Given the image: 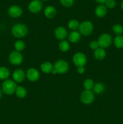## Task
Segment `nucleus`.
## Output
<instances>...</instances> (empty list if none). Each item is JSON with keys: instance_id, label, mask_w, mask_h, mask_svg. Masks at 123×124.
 I'll return each instance as SVG.
<instances>
[{"instance_id": "nucleus-34", "label": "nucleus", "mask_w": 123, "mask_h": 124, "mask_svg": "<svg viewBox=\"0 0 123 124\" xmlns=\"http://www.w3.org/2000/svg\"><path fill=\"white\" fill-rule=\"evenodd\" d=\"M121 8L123 10V0L121 1Z\"/></svg>"}, {"instance_id": "nucleus-30", "label": "nucleus", "mask_w": 123, "mask_h": 124, "mask_svg": "<svg viewBox=\"0 0 123 124\" xmlns=\"http://www.w3.org/2000/svg\"><path fill=\"white\" fill-rule=\"evenodd\" d=\"M89 47H90V49L93 50H95L100 47H99L98 42L97 41H92L89 43Z\"/></svg>"}, {"instance_id": "nucleus-14", "label": "nucleus", "mask_w": 123, "mask_h": 124, "mask_svg": "<svg viewBox=\"0 0 123 124\" xmlns=\"http://www.w3.org/2000/svg\"><path fill=\"white\" fill-rule=\"evenodd\" d=\"M43 13L47 19H53L56 16L57 10L53 6H48L44 9Z\"/></svg>"}, {"instance_id": "nucleus-18", "label": "nucleus", "mask_w": 123, "mask_h": 124, "mask_svg": "<svg viewBox=\"0 0 123 124\" xmlns=\"http://www.w3.org/2000/svg\"><path fill=\"white\" fill-rule=\"evenodd\" d=\"M94 56L96 59L99 61L102 60L106 56V52L104 48L99 47L97 49L94 50Z\"/></svg>"}, {"instance_id": "nucleus-3", "label": "nucleus", "mask_w": 123, "mask_h": 124, "mask_svg": "<svg viewBox=\"0 0 123 124\" xmlns=\"http://www.w3.org/2000/svg\"><path fill=\"white\" fill-rule=\"evenodd\" d=\"M17 87L16 83L13 80H5L2 84V91L7 95H12L15 93Z\"/></svg>"}, {"instance_id": "nucleus-1", "label": "nucleus", "mask_w": 123, "mask_h": 124, "mask_svg": "<svg viewBox=\"0 0 123 124\" xmlns=\"http://www.w3.org/2000/svg\"><path fill=\"white\" fill-rule=\"evenodd\" d=\"M11 32L14 37L17 38H21L25 37L27 35L28 32V29L27 26L24 24L17 23L12 27Z\"/></svg>"}, {"instance_id": "nucleus-35", "label": "nucleus", "mask_w": 123, "mask_h": 124, "mask_svg": "<svg viewBox=\"0 0 123 124\" xmlns=\"http://www.w3.org/2000/svg\"><path fill=\"white\" fill-rule=\"evenodd\" d=\"M41 1H47V0H41Z\"/></svg>"}, {"instance_id": "nucleus-19", "label": "nucleus", "mask_w": 123, "mask_h": 124, "mask_svg": "<svg viewBox=\"0 0 123 124\" xmlns=\"http://www.w3.org/2000/svg\"><path fill=\"white\" fill-rule=\"evenodd\" d=\"M105 90V85L102 82H96L94 84V87L92 88V92L94 94H100L103 93Z\"/></svg>"}, {"instance_id": "nucleus-29", "label": "nucleus", "mask_w": 123, "mask_h": 124, "mask_svg": "<svg viewBox=\"0 0 123 124\" xmlns=\"http://www.w3.org/2000/svg\"><path fill=\"white\" fill-rule=\"evenodd\" d=\"M60 4L65 7H71L74 4V0H59Z\"/></svg>"}, {"instance_id": "nucleus-12", "label": "nucleus", "mask_w": 123, "mask_h": 124, "mask_svg": "<svg viewBox=\"0 0 123 124\" xmlns=\"http://www.w3.org/2000/svg\"><path fill=\"white\" fill-rule=\"evenodd\" d=\"M23 10L21 7L17 5H13L8 9V14L12 18H19L22 15Z\"/></svg>"}, {"instance_id": "nucleus-28", "label": "nucleus", "mask_w": 123, "mask_h": 124, "mask_svg": "<svg viewBox=\"0 0 123 124\" xmlns=\"http://www.w3.org/2000/svg\"><path fill=\"white\" fill-rule=\"evenodd\" d=\"M104 5L107 8L112 9V8H114L116 7V2L115 0H106Z\"/></svg>"}, {"instance_id": "nucleus-31", "label": "nucleus", "mask_w": 123, "mask_h": 124, "mask_svg": "<svg viewBox=\"0 0 123 124\" xmlns=\"http://www.w3.org/2000/svg\"><path fill=\"white\" fill-rule=\"evenodd\" d=\"M85 68H84V67L83 66H82V67H78L77 69V73H78V74H80V75H83V74L84 73V72H85Z\"/></svg>"}, {"instance_id": "nucleus-33", "label": "nucleus", "mask_w": 123, "mask_h": 124, "mask_svg": "<svg viewBox=\"0 0 123 124\" xmlns=\"http://www.w3.org/2000/svg\"><path fill=\"white\" fill-rule=\"evenodd\" d=\"M2 90L0 89V99L2 98Z\"/></svg>"}, {"instance_id": "nucleus-23", "label": "nucleus", "mask_w": 123, "mask_h": 124, "mask_svg": "<svg viewBox=\"0 0 123 124\" xmlns=\"http://www.w3.org/2000/svg\"><path fill=\"white\" fill-rule=\"evenodd\" d=\"M113 44L118 49L123 48V35H117L113 39Z\"/></svg>"}, {"instance_id": "nucleus-6", "label": "nucleus", "mask_w": 123, "mask_h": 124, "mask_svg": "<svg viewBox=\"0 0 123 124\" xmlns=\"http://www.w3.org/2000/svg\"><path fill=\"white\" fill-rule=\"evenodd\" d=\"M99 47L102 48H107L112 44V38L110 34L107 33H102L98 37L97 40Z\"/></svg>"}, {"instance_id": "nucleus-13", "label": "nucleus", "mask_w": 123, "mask_h": 124, "mask_svg": "<svg viewBox=\"0 0 123 124\" xmlns=\"http://www.w3.org/2000/svg\"><path fill=\"white\" fill-rule=\"evenodd\" d=\"M12 78L15 82L20 83L23 82L26 78V74L25 71L21 69H17L13 71L12 74Z\"/></svg>"}, {"instance_id": "nucleus-20", "label": "nucleus", "mask_w": 123, "mask_h": 124, "mask_svg": "<svg viewBox=\"0 0 123 124\" xmlns=\"http://www.w3.org/2000/svg\"><path fill=\"white\" fill-rule=\"evenodd\" d=\"M15 94L18 98L23 99V98H25L27 95V90L23 86H18L15 91Z\"/></svg>"}, {"instance_id": "nucleus-26", "label": "nucleus", "mask_w": 123, "mask_h": 124, "mask_svg": "<svg viewBox=\"0 0 123 124\" xmlns=\"http://www.w3.org/2000/svg\"><path fill=\"white\" fill-rule=\"evenodd\" d=\"M14 47L16 51L21 52L25 48V44L22 40H17L14 44Z\"/></svg>"}, {"instance_id": "nucleus-9", "label": "nucleus", "mask_w": 123, "mask_h": 124, "mask_svg": "<svg viewBox=\"0 0 123 124\" xmlns=\"http://www.w3.org/2000/svg\"><path fill=\"white\" fill-rule=\"evenodd\" d=\"M43 8V4L41 0H32L28 6V9L31 13L36 14L41 12Z\"/></svg>"}, {"instance_id": "nucleus-24", "label": "nucleus", "mask_w": 123, "mask_h": 124, "mask_svg": "<svg viewBox=\"0 0 123 124\" xmlns=\"http://www.w3.org/2000/svg\"><path fill=\"white\" fill-rule=\"evenodd\" d=\"M59 48L62 52H68L70 48L69 42L66 40L60 41V42L59 44Z\"/></svg>"}, {"instance_id": "nucleus-16", "label": "nucleus", "mask_w": 123, "mask_h": 124, "mask_svg": "<svg viewBox=\"0 0 123 124\" xmlns=\"http://www.w3.org/2000/svg\"><path fill=\"white\" fill-rule=\"evenodd\" d=\"M41 70L43 73L49 74L51 73L53 69H54V65L51 62L49 61H45L41 64Z\"/></svg>"}, {"instance_id": "nucleus-25", "label": "nucleus", "mask_w": 123, "mask_h": 124, "mask_svg": "<svg viewBox=\"0 0 123 124\" xmlns=\"http://www.w3.org/2000/svg\"><path fill=\"white\" fill-rule=\"evenodd\" d=\"M94 84L95 83H94V81L92 79L88 78L84 80L83 85L84 90H92Z\"/></svg>"}, {"instance_id": "nucleus-11", "label": "nucleus", "mask_w": 123, "mask_h": 124, "mask_svg": "<svg viewBox=\"0 0 123 124\" xmlns=\"http://www.w3.org/2000/svg\"><path fill=\"white\" fill-rule=\"evenodd\" d=\"M54 33L55 38L59 41L65 40L68 36L67 30L63 26H59L55 28Z\"/></svg>"}, {"instance_id": "nucleus-17", "label": "nucleus", "mask_w": 123, "mask_h": 124, "mask_svg": "<svg viewBox=\"0 0 123 124\" xmlns=\"http://www.w3.org/2000/svg\"><path fill=\"white\" fill-rule=\"evenodd\" d=\"M68 39L71 43H77L81 39V34L78 31H71L68 35Z\"/></svg>"}, {"instance_id": "nucleus-7", "label": "nucleus", "mask_w": 123, "mask_h": 124, "mask_svg": "<svg viewBox=\"0 0 123 124\" xmlns=\"http://www.w3.org/2000/svg\"><path fill=\"white\" fill-rule=\"evenodd\" d=\"M72 62L77 67H84L87 63L86 56L82 52H76L72 56Z\"/></svg>"}, {"instance_id": "nucleus-5", "label": "nucleus", "mask_w": 123, "mask_h": 124, "mask_svg": "<svg viewBox=\"0 0 123 124\" xmlns=\"http://www.w3.org/2000/svg\"><path fill=\"white\" fill-rule=\"evenodd\" d=\"M80 100L81 102L85 105H89L92 104L95 100V94L92 90H84L81 93L80 96Z\"/></svg>"}, {"instance_id": "nucleus-21", "label": "nucleus", "mask_w": 123, "mask_h": 124, "mask_svg": "<svg viewBox=\"0 0 123 124\" xmlns=\"http://www.w3.org/2000/svg\"><path fill=\"white\" fill-rule=\"evenodd\" d=\"M10 75L8 69L6 67H0V79L7 80Z\"/></svg>"}, {"instance_id": "nucleus-15", "label": "nucleus", "mask_w": 123, "mask_h": 124, "mask_svg": "<svg viewBox=\"0 0 123 124\" xmlns=\"http://www.w3.org/2000/svg\"><path fill=\"white\" fill-rule=\"evenodd\" d=\"M107 8L104 4H99L95 9V14L98 18H103L107 15Z\"/></svg>"}, {"instance_id": "nucleus-4", "label": "nucleus", "mask_w": 123, "mask_h": 124, "mask_svg": "<svg viewBox=\"0 0 123 124\" xmlns=\"http://www.w3.org/2000/svg\"><path fill=\"white\" fill-rule=\"evenodd\" d=\"M94 30V24L90 21H84L80 24L78 31L81 35L89 36Z\"/></svg>"}, {"instance_id": "nucleus-2", "label": "nucleus", "mask_w": 123, "mask_h": 124, "mask_svg": "<svg viewBox=\"0 0 123 124\" xmlns=\"http://www.w3.org/2000/svg\"><path fill=\"white\" fill-rule=\"evenodd\" d=\"M53 70L56 72L57 74L63 75L68 71L69 65L67 61L63 59H59L55 62Z\"/></svg>"}, {"instance_id": "nucleus-22", "label": "nucleus", "mask_w": 123, "mask_h": 124, "mask_svg": "<svg viewBox=\"0 0 123 124\" xmlns=\"http://www.w3.org/2000/svg\"><path fill=\"white\" fill-rule=\"evenodd\" d=\"M80 24V23L78 22V21L74 19H71L68 22V27L72 31H77V30H78Z\"/></svg>"}, {"instance_id": "nucleus-32", "label": "nucleus", "mask_w": 123, "mask_h": 124, "mask_svg": "<svg viewBox=\"0 0 123 124\" xmlns=\"http://www.w3.org/2000/svg\"><path fill=\"white\" fill-rule=\"evenodd\" d=\"M96 2L99 3L100 4H104L105 3V2L106 1V0H95Z\"/></svg>"}, {"instance_id": "nucleus-10", "label": "nucleus", "mask_w": 123, "mask_h": 124, "mask_svg": "<svg viewBox=\"0 0 123 124\" xmlns=\"http://www.w3.org/2000/svg\"><path fill=\"white\" fill-rule=\"evenodd\" d=\"M25 74H26V78L30 82H36L40 78V73L36 68H30L28 69Z\"/></svg>"}, {"instance_id": "nucleus-8", "label": "nucleus", "mask_w": 123, "mask_h": 124, "mask_svg": "<svg viewBox=\"0 0 123 124\" xmlns=\"http://www.w3.org/2000/svg\"><path fill=\"white\" fill-rule=\"evenodd\" d=\"M23 55L20 52L18 51H13L11 52L8 56V60L11 64L13 65H19L23 62Z\"/></svg>"}, {"instance_id": "nucleus-27", "label": "nucleus", "mask_w": 123, "mask_h": 124, "mask_svg": "<svg viewBox=\"0 0 123 124\" xmlns=\"http://www.w3.org/2000/svg\"><path fill=\"white\" fill-rule=\"evenodd\" d=\"M112 31L116 35H122L123 34V26L119 24H116L112 27Z\"/></svg>"}]
</instances>
